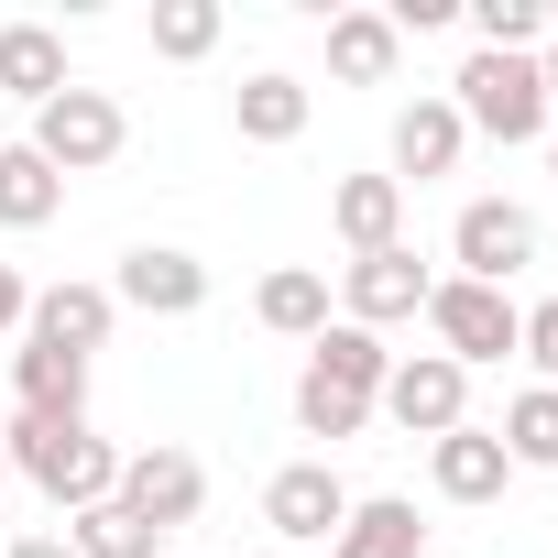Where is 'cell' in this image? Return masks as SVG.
<instances>
[{"instance_id":"6da1fadb","label":"cell","mask_w":558,"mask_h":558,"mask_svg":"<svg viewBox=\"0 0 558 558\" xmlns=\"http://www.w3.org/2000/svg\"><path fill=\"white\" fill-rule=\"evenodd\" d=\"M0 438H12V471H23L45 504H66V514H88V504L121 493V449H110L88 416H12Z\"/></svg>"},{"instance_id":"7a4b0ae2","label":"cell","mask_w":558,"mask_h":558,"mask_svg":"<svg viewBox=\"0 0 558 558\" xmlns=\"http://www.w3.org/2000/svg\"><path fill=\"white\" fill-rule=\"evenodd\" d=\"M460 99V132H493V143H536L547 132V77H536V56H493V45H471V66L449 77Z\"/></svg>"},{"instance_id":"3957f363","label":"cell","mask_w":558,"mask_h":558,"mask_svg":"<svg viewBox=\"0 0 558 558\" xmlns=\"http://www.w3.org/2000/svg\"><path fill=\"white\" fill-rule=\"evenodd\" d=\"M121 143H132V121H121V99L110 88H56L45 110H34V154L56 165V175H99V165H121Z\"/></svg>"},{"instance_id":"277c9868","label":"cell","mask_w":558,"mask_h":558,"mask_svg":"<svg viewBox=\"0 0 558 558\" xmlns=\"http://www.w3.org/2000/svg\"><path fill=\"white\" fill-rule=\"evenodd\" d=\"M427 329H438V351L471 373V362H504V351L525 340V307H514L504 286H471V274H449V286H427Z\"/></svg>"},{"instance_id":"5b68a950","label":"cell","mask_w":558,"mask_h":558,"mask_svg":"<svg viewBox=\"0 0 558 558\" xmlns=\"http://www.w3.org/2000/svg\"><path fill=\"white\" fill-rule=\"evenodd\" d=\"M405 438H449V427H471V373L449 362V351H395V373H384V395H373Z\"/></svg>"},{"instance_id":"8992f818","label":"cell","mask_w":558,"mask_h":558,"mask_svg":"<svg viewBox=\"0 0 558 558\" xmlns=\"http://www.w3.org/2000/svg\"><path fill=\"white\" fill-rule=\"evenodd\" d=\"M110 307H132V318H197V307H208V263L175 252V241H143V252H121V274H110Z\"/></svg>"},{"instance_id":"52a82bcc","label":"cell","mask_w":558,"mask_h":558,"mask_svg":"<svg viewBox=\"0 0 558 558\" xmlns=\"http://www.w3.org/2000/svg\"><path fill=\"white\" fill-rule=\"evenodd\" d=\"M427 286H438V274H427L405 241H395V252H362V263H340V318L384 340V318H427Z\"/></svg>"},{"instance_id":"ba28073f","label":"cell","mask_w":558,"mask_h":558,"mask_svg":"<svg viewBox=\"0 0 558 558\" xmlns=\"http://www.w3.org/2000/svg\"><path fill=\"white\" fill-rule=\"evenodd\" d=\"M110 504H121V514H143L154 536H175V525H197V504H208V471H197L186 449H132Z\"/></svg>"},{"instance_id":"9c48e42d","label":"cell","mask_w":558,"mask_h":558,"mask_svg":"<svg viewBox=\"0 0 558 558\" xmlns=\"http://www.w3.org/2000/svg\"><path fill=\"white\" fill-rule=\"evenodd\" d=\"M340 514H351V482L329 471V460H286L263 482V525L286 536V547H318V536H340Z\"/></svg>"},{"instance_id":"30bf717a","label":"cell","mask_w":558,"mask_h":558,"mask_svg":"<svg viewBox=\"0 0 558 558\" xmlns=\"http://www.w3.org/2000/svg\"><path fill=\"white\" fill-rule=\"evenodd\" d=\"M449 252H460L471 286H514V274L536 263V219H525L514 197H471V208H460V230H449Z\"/></svg>"},{"instance_id":"8fae6325","label":"cell","mask_w":558,"mask_h":558,"mask_svg":"<svg viewBox=\"0 0 558 558\" xmlns=\"http://www.w3.org/2000/svg\"><path fill=\"white\" fill-rule=\"evenodd\" d=\"M427 482H438L449 504H493V493L514 482V460H504L493 427H449V438H427Z\"/></svg>"},{"instance_id":"7c38bea8","label":"cell","mask_w":558,"mask_h":558,"mask_svg":"<svg viewBox=\"0 0 558 558\" xmlns=\"http://www.w3.org/2000/svg\"><path fill=\"white\" fill-rule=\"evenodd\" d=\"M329 230L351 241V263H362V252H395V241H405V186H395V175H340Z\"/></svg>"},{"instance_id":"4fadbf2b","label":"cell","mask_w":558,"mask_h":558,"mask_svg":"<svg viewBox=\"0 0 558 558\" xmlns=\"http://www.w3.org/2000/svg\"><path fill=\"white\" fill-rule=\"evenodd\" d=\"M252 318H263L274 340H318V329H329V274H318V263H274L263 286H252Z\"/></svg>"},{"instance_id":"5bb4252c","label":"cell","mask_w":558,"mask_h":558,"mask_svg":"<svg viewBox=\"0 0 558 558\" xmlns=\"http://www.w3.org/2000/svg\"><path fill=\"white\" fill-rule=\"evenodd\" d=\"M460 143H471V132H460V110H449V99H405V110H395V186H405V175H416V186H427V175H449V165H460Z\"/></svg>"},{"instance_id":"9a60e30c","label":"cell","mask_w":558,"mask_h":558,"mask_svg":"<svg viewBox=\"0 0 558 558\" xmlns=\"http://www.w3.org/2000/svg\"><path fill=\"white\" fill-rule=\"evenodd\" d=\"M110 318H121V307H110V286H45V296L23 307V329H34V340H56V351H77V362L110 340Z\"/></svg>"},{"instance_id":"2e32d148","label":"cell","mask_w":558,"mask_h":558,"mask_svg":"<svg viewBox=\"0 0 558 558\" xmlns=\"http://www.w3.org/2000/svg\"><path fill=\"white\" fill-rule=\"evenodd\" d=\"M12 384H23V416H88V362L56 351V340H23L12 351Z\"/></svg>"},{"instance_id":"e0dca14e","label":"cell","mask_w":558,"mask_h":558,"mask_svg":"<svg viewBox=\"0 0 558 558\" xmlns=\"http://www.w3.org/2000/svg\"><path fill=\"white\" fill-rule=\"evenodd\" d=\"M416 547H427V525H416V504H405V493L351 504V514H340V536H329V558H416Z\"/></svg>"},{"instance_id":"ac0fdd59","label":"cell","mask_w":558,"mask_h":558,"mask_svg":"<svg viewBox=\"0 0 558 558\" xmlns=\"http://www.w3.org/2000/svg\"><path fill=\"white\" fill-rule=\"evenodd\" d=\"M395 56H405V34H395L384 12H329V77L384 88V77H395Z\"/></svg>"},{"instance_id":"d6986e66","label":"cell","mask_w":558,"mask_h":558,"mask_svg":"<svg viewBox=\"0 0 558 558\" xmlns=\"http://www.w3.org/2000/svg\"><path fill=\"white\" fill-rule=\"evenodd\" d=\"M307 373L373 405V395H384V373H395V351H384L373 329H351V318H329V329H318V351H307Z\"/></svg>"},{"instance_id":"ffe728a7","label":"cell","mask_w":558,"mask_h":558,"mask_svg":"<svg viewBox=\"0 0 558 558\" xmlns=\"http://www.w3.org/2000/svg\"><path fill=\"white\" fill-rule=\"evenodd\" d=\"M230 121H241V143H296V132H307V77H286V66H263V77H241Z\"/></svg>"},{"instance_id":"44dd1931","label":"cell","mask_w":558,"mask_h":558,"mask_svg":"<svg viewBox=\"0 0 558 558\" xmlns=\"http://www.w3.org/2000/svg\"><path fill=\"white\" fill-rule=\"evenodd\" d=\"M56 208H66V175L34 143H12V154H0V230H45Z\"/></svg>"},{"instance_id":"7402d4cb","label":"cell","mask_w":558,"mask_h":558,"mask_svg":"<svg viewBox=\"0 0 558 558\" xmlns=\"http://www.w3.org/2000/svg\"><path fill=\"white\" fill-rule=\"evenodd\" d=\"M0 88H12V99H56L66 88V45L45 34V23H0Z\"/></svg>"},{"instance_id":"603a6c76","label":"cell","mask_w":558,"mask_h":558,"mask_svg":"<svg viewBox=\"0 0 558 558\" xmlns=\"http://www.w3.org/2000/svg\"><path fill=\"white\" fill-rule=\"evenodd\" d=\"M493 438H504V460H514V471H558V395H547V384H525V395L504 405V427H493Z\"/></svg>"},{"instance_id":"cb8c5ba5","label":"cell","mask_w":558,"mask_h":558,"mask_svg":"<svg viewBox=\"0 0 558 558\" xmlns=\"http://www.w3.org/2000/svg\"><path fill=\"white\" fill-rule=\"evenodd\" d=\"M66 547H77V558H154L165 536H154L143 514H121V504H88V514H66Z\"/></svg>"},{"instance_id":"d4e9b609","label":"cell","mask_w":558,"mask_h":558,"mask_svg":"<svg viewBox=\"0 0 558 558\" xmlns=\"http://www.w3.org/2000/svg\"><path fill=\"white\" fill-rule=\"evenodd\" d=\"M219 45V0H154V56L165 66H197Z\"/></svg>"},{"instance_id":"484cf974","label":"cell","mask_w":558,"mask_h":558,"mask_svg":"<svg viewBox=\"0 0 558 558\" xmlns=\"http://www.w3.org/2000/svg\"><path fill=\"white\" fill-rule=\"evenodd\" d=\"M296 427H307V438H362V427H373V405H362V395H340V384H318V373H296Z\"/></svg>"},{"instance_id":"4316f807","label":"cell","mask_w":558,"mask_h":558,"mask_svg":"<svg viewBox=\"0 0 558 558\" xmlns=\"http://www.w3.org/2000/svg\"><path fill=\"white\" fill-rule=\"evenodd\" d=\"M471 23H482V45H493V56H536L547 0H471Z\"/></svg>"},{"instance_id":"83f0119b","label":"cell","mask_w":558,"mask_h":558,"mask_svg":"<svg viewBox=\"0 0 558 558\" xmlns=\"http://www.w3.org/2000/svg\"><path fill=\"white\" fill-rule=\"evenodd\" d=\"M514 351H525V362L547 373V395H558V296H547V307H525V340H514Z\"/></svg>"},{"instance_id":"f1b7e54d","label":"cell","mask_w":558,"mask_h":558,"mask_svg":"<svg viewBox=\"0 0 558 558\" xmlns=\"http://www.w3.org/2000/svg\"><path fill=\"white\" fill-rule=\"evenodd\" d=\"M23 307H34V286H23L12 263H0V329H23Z\"/></svg>"},{"instance_id":"f546056e","label":"cell","mask_w":558,"mask_h":558,"mask_svg":"<svg viewBox=\"0 0 558 558\" xmlns=\"http://www.w3.org/2000/svg\"><path fill=\"white\" fill-rule=\"evenodd\" d=\"M0 558H77V547H66V525H56V536H12Z\"/></svg>"},{"instance_id":"4dcf8cb0","label":"cell","mask_w":558,"mask_h":558,"mask_svg":"<svg viewBox=\"0 0 558 558\" xmlns=\"http://www.w3.org/2000/svg\"><path fill=\"white\" fill-rule=\"evenodd\" d=\"M536 77H547V121H558V45H547V56H536Z\"/></svg>"},{"instance_id":"1f68e13d","label":"cell","mask_w":558,"mask_h":558,"mask_svg":"<svg viewBox=\"0 0 558 558\" xmlns=\"http://www.w3.org/2000/svg\"><path fill=\"white\" fill-rule=\"evenodd\" d=\"M0 482H12V438H0Z\"/></svg>"},{"instance_id":"d6a6232c","label":"cell","mask_w":558,"mask_h":558,"mask_svg":"<svg viewBox=\"0 0 558 558\" xmlns=\"http://www.w3.org/2000/svg\"><path fill=\"white\" fill-rule=\"evenodd\" d=\"M547 175H558V143H547Z\"/></svg>"}]
</instances>
